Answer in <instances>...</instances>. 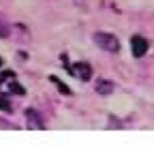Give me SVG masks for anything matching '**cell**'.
<instances>
[{"label": "cell", "instance_id": "cell-5", "mask_svg": "<svg viewBox=\"0 0 154 152\" xmlns=\"http://www.w3.org/2000/svg\"><path fill=\"white\" fill-rule=\"evenodd\" d=\"M94 88H96V92H99V94H111V92H113V84H111L109 79H99Z\"/></svg>", "mask_w": 154, "mask_h": 152}, {"label": "cell", "instance_id": "cell-1", "mask_svg": "<svg viewBox=\"0 0 154 152\" xmlns=\"http://www.w3.org/2000/svg\"><path fill=\"white\" fill-rule=\"evenodd\" d=\"M94 43L99 45L103 51H111V54H116L120 49V41L116 39L113 34H109V32H96L94 34Z\"/></svg>", "mask_w": 154, "mask_h": 152}, {"label": "cell", "instance_id": "cell-9", "mask_svg": "<svg viewBox=\"0 0 154 152\" xmlns=\"http://www.w3.org/2000/svg\"><path fill=\"white\" fill-rule=\"evenodd\" d=\"M9 90H11V92H15V94H24V92H26V90L19 86L17 82H9Z\"/></svg>", "mask_w": 154, "mask_h": 152}, {"label": "cell", "instance_id": "cell-3", "mask_svg": "<svg viewBox=\"0 0 154 152\" xmlns=\"http://www.w3.org/2000/svg\"><path fill=\"white\" fill-rule=\"evenodd\" d=\"M131 51H133L135 58H141V56H146V51H148V41L143 39V36L135 34L133 39H131Z\"/></svg>", "mask_w": 154, "mask_h": 152}, {"label": "cell", "instance_id": "cell-10", "mask_svg": "<svg viewBox=\"0 0 154 152\" xmlns=\"http://www.w3.org/2000/svg\"><path fill=\"white\" fill-rule=\"evenodd\" d=\"M0 67H2V60H0Z\"/></svg>", "mask_w": 154, "mask_h": 152}, {"label": "cell", "instance_id": "cell-7", "mask_svg": "<svg viewBox=\"0 0 154 152\" xmlns=\"http://www.w3.org/2000/svg\"><path fill=\"white\" fill-rule=\"evenodd\" d=\"M9 34H11V30H9V22L5 20V15L0 13V39H7Z\"/></svg>", "mask_w": 154, "mask_h": 152}, {"label": "cell", "instance_id": "cell-4", "mask_svg": "<svg viewBox=\"0 0 154 152\" xmlns=\"http://www.w3.org/2000/svg\"><path fill=\"white\" fill-rule=\"evenodd\" d=\"M73 73H75L82 82H90V77H92V67H90L88 62H75Z\"/></svg>", "mask_w": 154, "mask_h": 152}, {"label": "cell", "instance_id": "cell-6", "mask_svg": "<svg viewBox=\"0 0 154 152\" xmlns=\"http://www.w3.org/2000/svg\"><path fill=\"white\" fill-rule=\"evenodd\" d=\"M49 82H54V86H56L58 90H60L62 94H71V88H69V86H66L64 82H60V79L56 77V75H51V77H49Z\"/></svg>", "mask_w": 154, "mask_h": 152}, {"label": "cell", "instance_id": "cell-2", "mask_svg": "<svg viewBox=\"0 0 154 152\" xmlns=\"http://www.w3.org/2000/svg\"><path fill=\"white\" fill-rule=\"evenodd\" d=\"M24 116H26V126H28V129H32V131H41V129H45L43 116H41L36 109H26Z\"/></svg>", "mask_w": 154, "mask_h": 152}, {"label": "cell", "instance_id": "cell-8", "mask_svg": "<svg viewBox=\"0 0 154 152\" xmlns=\"http://www.w3.org/2000/svg\"><path fill=\"white\" fill-rule=\"evenodd\" d=\"M0 109H2V111H11L13 109V105H11V101H9V97H5V94H2V97H0Z\"/></svg>", "mask_w": 154, "mask_h": 152}]
</instances>
